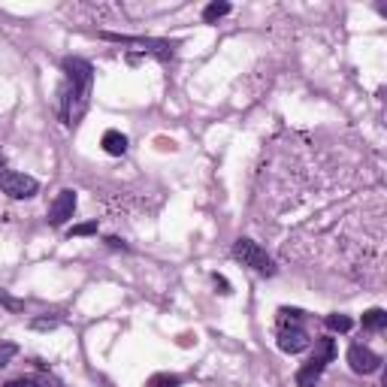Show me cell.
I'll return each mask as SVG.
<instances>
[{
    "label": "cell",
    "instance_id": "1",
    "mask_svg": "<svg viewBox=\"0 0 387 387\" xmlns=\"http://www.w3.org/2000/svg\"><path fill=\"white\" fill-rule=\"evenodd\" d=\"M60 67L67 73V88L60 91V118H64V124H76L88 109L91 85H94V67L85 58H64Z\"/></svg>",
    "mask_w": 387,
    "mask_h": 387
},
{
    "label": "cell",
    "instance_id": "2",
    "mask_svg": "<svg viewBox=\"0 0 387 387\" xmlns=\"http://www.w3.org/2000/svg\"><path fill=\"white\" fill-rule=\"evenodd\" d=\"M333 357H336V342H333L330 336L318 339L315 342V354L306 360V366L297 373V384L300 387H312L318 378L324 375V369H327V363H333Z\"/></svg>",
    "mask_w": 387,
    "mask_h": 387
},
{
    "label": "cell",
    "instance_id": "3",
    "mask_svg": "<svg viewBox=\"0 0 387 387\" xmlns=\"http://www.w3.org/2000/svg\"><path fill=\"white\" fill-rule=\"evenodd\" d=\"M233 257L242 263V267L261 272V276H276V263L267 254V248H261L254 239H236L233 242Z\"/></svg>",
    "mask_w": 387,
    "mask_h": 387
},
{
    "label": "cell",
    "instance_id": "4",
    "mask_svg": "<svg viewBox=\"0 0 387 387\" xmlns=\"http://www.w3.org/2000/svg\"><path fill=\"white\" fill-rule=\"evenodd\" d=\"M0 191L6 197H12V200H30V197L40 191V181L34 176H25V173L6 170L3 176H0Z\"/></svg>",
    "mask_w": 387,
    "mask_h": 387
},
{
    "label": "cell",
    "instance_id": "5",
    "mask_svg": "<svg viewBox=\"0 0 387 387\" xmlns=\"http://www.w3.org/2000/svg\"><path fill=\"white\" fill-rule=\"evenodd\" d=\"M382 357L373 351V348H366V345H351L348 348V366H351V373H357V375H373L382 369Z\"/></svg>",
    "mask_w": 387,
    "mask_h": 387
},
{
    "label": "cell",
    "instance_id": "6",
    "mask_svg": "<svg viewBox=\"0 0 387 387\" xmlns=\"http://www.w3.org/2000/svg\"><path fill=\"white\" fill-rule=\"evenodd\" d=\"M73 212H76V191L64 188L49 206V224L52 227H64L73 218Z\"/></svg>",
    "mask_w": 387,
    "mask_h": 387
},
{
    "label": "cell",
    "instance_id": "7",
    "mask_svg": "<svg viewBox=\"0 0 387 387\" xmlns=\"http://www.w3.org/2000/svg\"><path fill=\"white\" fill-rule=\"evenodd\" d=\"M312 345V339H309V333L302 327H285L278 330V348H282L285 354H300L306 351V348Z\"/></svg>",
    "mask_w": 387,
    "mask_h": 387
},
{
    "label": "cell",
    "instance_id": "8",
    "mask_svg": "<svg viewBox=\"0 0 387 387\" xmlns=\"http://www.w3.org/2000/svg\"><path fill=\"white\" fill-rule=\"evenodd\" d=\"M100 146L106 155H112V157H121L127 151V136L121 133V131H106L103 133V140H100Z\"/></svg>",
    "mask_w": 387,
    "mask_h": 387
},
{
    "label": "cell",
    "instance_id": "9",
    "mask_svg": "<svg viewBox=\"0 0 387 387\" xmlns=\"http://www.w3.org/2000/svg\"><path fill=\"white\" fill-rule=\"evenodd\" d=\"M363 330L369 333H382L387 327V312L384 309H369V312H363Z\"/></svg>",
    "mask_w": 387,
    "mask_h": 387
},
{
    "label": "cell",
    "instance_id": "10",
    "mask_svg": "<svg viewBox=\"0 0 387 387\" xmlns=\"http://www.w3.org/2000/svg\"><path fill=\"white\" fill-rule=\"evenodd\" d=\"M227 12H230V3H227V0H221V3H209L206 10H203V21H206V25H215V21L224 19Z\"/></svg>",
    "mask_w": 387,
    "mask_h": 387
},
{
    "label": "cell",
    "instance_id": "11",
    "mask_svg": "<svg viewBox=\"0 0 387 387\" xmlns=\"http://www.w3.org/2000/svg\"><path fill=\"white\" fill-rule=\"evenodd\" d=\"M300 321H302V312L300 309H278V330H285V327H300Z\"/></svg>",
    "mask_w": 387,
    "mask_h": 387
},
{
    "label": "cell",
    "instance_id": "12",
    "mask_svg": "<svg viewBox=\"0 0 387 387\" xmlns=\"http://www.w3.org/2000/svg\"><path fill=\"white\" fill-rule=\"evenodd\" d=\"M146 387H181V378L179 375H170V373H157V375H151Z\"/></svg>",
    "mask_w": 387,
    "mask_h": 387
},
{
    "label": "cell",
    "instance_id": "13",
    "mask_svg": "<svg viewBox=\"0 0 387 387\" xmlns=\"http://www.w3.org/2000/svg\"><path fill=\"white\" fill-rule=\"evenodd\" d=\"M327 327L333 333H348V330L354 327V321L348 315H327Z\"/></svg>",
    "mask_w": 387,
    "mask_h": 387
},
{
    "label": "cell",
    "instance_id": "14",
    "mask_svg": "<svg viewBox=\"0 0 387 387\" xmlns=\"http://www.w3.org/2000/svg\"><path fill=\"white\" fill-rule=\"evenodd\" d=\"M3 387H49V384H45V378H36V375H21V378H12V382H6Z\"/></svg>",
    "mask_w": 387,
    "mask_h": 387
},
{
    "label": "cell",
    "instance_id": "15",
    "mask_svg": "<svg viewBox=\"0 0 387 387\" xmlns=\"http://www.w3.org/2000/svg\"><path fill=\"white\" fill-rule=\"evenodd\" d=\"M19 354V345H12V342H0V369L3 366H10V360Z\"/></svg>",
    "mask_w": 387,
    "mask_h": 387
},
{
    "label": "cell",
    "instance_id": "16",
    "mask_svg": "<svg viewBox=\"0 0 387 387\" xmlns=\"http://www.w3.org/2000/svg\"><path fill=\"white\" fill-rule=\"evenodd\" d=\"M94 233H97V221H88V224H76L70 236H94Z\"/></svg>",
    "mask_w": 387,
    "mask_h": 387
},
{
    "label": "cell",
    "instance_id": "17",
    "mask_svg": "<svg viewBox=\"0 0 387 387\" xmlns=\"http://www.w3.org/2000/svg\"><path fill=\"white\" fill-rule=\"evenodd\" d=\"M212 278H215V285L221 287V294H230V285H227V278H224V276H218V272H215Z\"/></svg>",
    "mask_w": 387,
    "mask_h": 387
},
{
    "label": "cell",
    "instance_id": "18",
    "mask_svg": "<svg viewBox=\"0 0 387 387\" xmlns=\"http://www.w3.org/2000/svg\"><path fill=\"white\" fill-rule=\"evenodd\" d=\"M55 324H58V321H34V327H36V330H52Z\"/></svg>",
    "mask_w": 387,
    "mask_h": 387
},
{
    "label": "cell",
    "instance_id": "19",
    "mask_svg": "<svg viewBox=\"0 0 387 387\" xmlns=\"http://www.w3.org/2000/svg\"><path fill=\"white\" fill-rule=\"evenodd\" d=\"M106 242H109V245H112V248H127V245H124V242H121L118 236H109V239H106Z\"/></svg>",
    "mask_w": 387,
    "mask_h": 387
},
{
    "label": "cell",
    "instance_id": "20",
    "mask_svg": "<svg viewBox=\"0 0 387 387\" xmlns=\"http://www.w3.org/2000/svg\"><path fill=\"white\" fill-rule=\"evenodd\" d=\"M3 173H6V170H3V157H0V176H3Z\"/></svg>",
    "mask_w": 387,
    "mask_h": 387
}]
</instances>
